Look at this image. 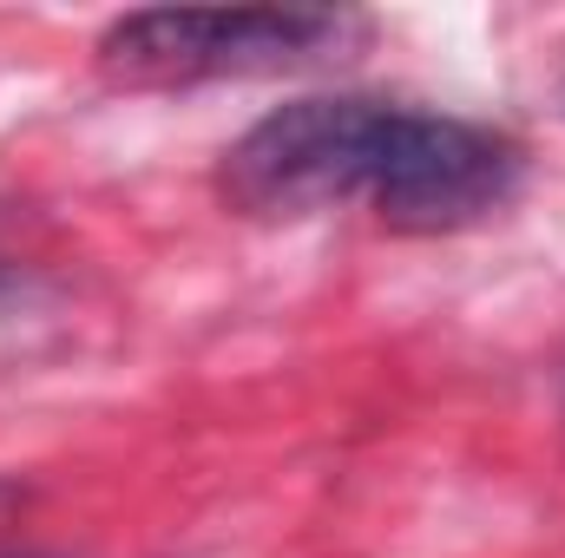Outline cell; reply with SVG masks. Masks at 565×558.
<instances>
[{
	"label": "cell",
	"mask_w": 565,
	"mask_h": 558,
	"mask_svg": "<svg viewBox=\"0 0 565 558\" xmlns=\"http://www.w3.org/2000/svg\"><path fill=\"white\" fill-rule=\"evenodd\" d=\"M395 126H402L395 99H355V93L289 99L224 151L217 197L257 224H296L342 204H369L388 171Z\"/></svg>",
	"instance_id": "1"
},
{
	"label": "cell",
	"mask_w": 565,
	"mask_h": 558,
	"mask_svg": "<svg viewBox=\"0 0 565 558\" xmlns=\"http://www.w3.org/2000/svg\"><path fill=\"white\" fill-rule=\"evenodd\" d=\"M355 40H369V20L342 7H151L113 20L93 53L119 86H204L342 60Z\"/></svg>",
	"instance_id": "2"
},
{
	"label": "cell",
	"mask_w": 565,
	"mask_h": 558,
	"mask_svg": "<svg viewBox=\"0 0 565 558\" xmlns=\"http://www.w3.org/2000/svg\"><path fill=\"white\" fill-rule=\"evenodd\" d=\"M526 178V151L460 112H422L402 106V126L388 144V171L369 197L382 230L402 237H454L487 224L493 211L513 204Z\"/></svg>",
	"instance_id": "3"
}]
</instances>
